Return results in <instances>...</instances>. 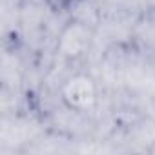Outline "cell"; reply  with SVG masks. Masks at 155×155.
<instances>
[{
	"label": "cell",
	"instance_id": "cell-2",
	"mask_svg": "<svg viewBox=\"0 0 155 155\" xmlns=\"http://www.w3.org/2000/svg\"><path fill=\"white\" fill-rule=\"evenodd\" d=\"M42 2L55 13H66V11L75 9L82 0H42Z\"/></svg>",
	"mask_w": 155,
	"mask_h": 155
},
{
	"label": "cell",
	"instance_id": "cell-1",
	"mask_svg": "<svg viewBox=\"0 0 155 155\" xmlns=\"http://www.w3.org/2000/svg\"><path fill=\"white\" fill-rule=\"evenodd\" d=\"M133 38L140 53L148 57H155V8L148 9L137 20Z\"/></svg>",
	"mask_w": 155,
	"mask_h": 155
}]
</instances>
